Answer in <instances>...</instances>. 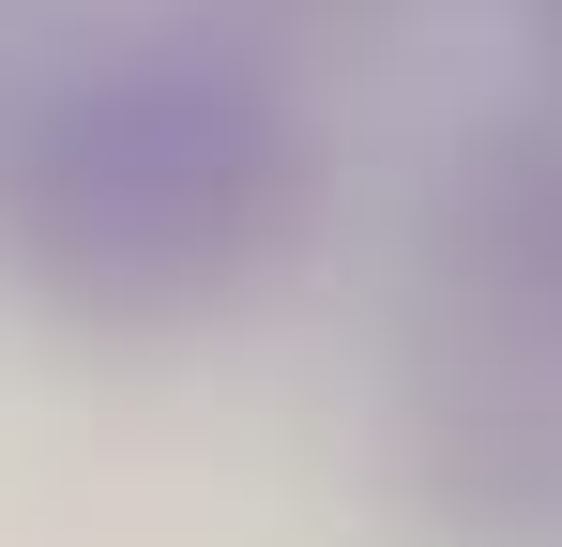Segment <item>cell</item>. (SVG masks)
Returning <instances> with one entry per match:
<instances>
[{
    "instance_id": "cell-1",
    "label": "cell",
    "mask_w": 562,
    "mask_h": 547,
    "mask_svg": "<svg viewBox=\"0 0 562 547\" xmlns=\"http://www.w3.org/2000/svg\"><path fill=\"white\" fill-rule=\"evenodd\" d=\"M304 213H319V122L274 62H228V46H122L61 77L0 153L15 274L106 335L244 304L304 244Z\"/></svg>"
},
{
    "instance_id": "cell-2",
    "label": "cell",
    "mask_w": 562,
    "mask_h": 547,
    "mask_svg": "<svg viewBox=\"0 0 562 547\" xmlns=\"http://www.w3.org/2000/svg\"><path fill=\"white\" fill-rule=\"evenodd\" d=\"M411 502L457 547H562V335H486L411 395Z\"/></svg>"
},
{
    "instance_id": "cell-3",
    "label": "cell",
    "mask_w": 562,
    "mask_h": 547,
    "mask_svg": "<svg viewBox=\"0 0 562 547\" xmlns=\"http://www.w3.org/2000/svg\"><path fill=\"white\" fill-rule=\"evenodd\" d=\"M441 274L486 335H562V91L502 107L441 182Z\"/></svg>"
},
{
    "instance_id": "cell-4",
    "label": "cell",
    "mask_w": 562,
    "mask_h": 547,
    "mask_svg": "<svg viewBox=\"0 0 562 547\" xmlns=\"http://www.w3.org/2000/svg\"><path fill=\"white\" fill-rule=\"evenodd\" d=\"M259 15H304V31H366V15H395V0H259Z\"/></svg>"
},
{
    "instance_id": "cell-5",
    "label": "cell",
    "mask_w": 562,
    "mask_h": 547,
    "mask_svg": "<svg viewBox=\"0 0 562 547\" xmlns=\"http://www.w3.org/2000/svg\"><path fill=\"white\" fill-rule=\"evenodd\" d=\"M517 31H532V46H548V62H562V0H517Z\"/></svg>"
}]
</instances>
